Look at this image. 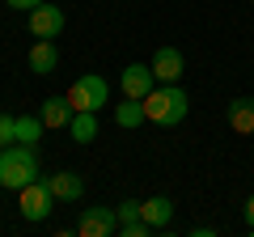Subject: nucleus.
I'll return each mask as SVG.
<instances>
[{
	"label": "nucleus",
	"mask_w": 254,
	"mask_h": 237,
	"mask_svg": "<svg viewBox=\"0 0 254 237\" xmlns=\"http://www.w3.org/2000/svg\"><path fill=\"white\" fill-rule=\"evenodd\" d=\"M55 68H60V51H55V43H51V38H38V43L30 47V72L51 76Z\"/></svg>",
	"instance_id": "obj_11"
},
{
	"label": "nucleus",
	"mask_w": 254,
	"mask_h": 237,
	"mask_svg": "<svg viewBox=\"0 0 254 237\" xmlns=\"http://www.w3.org/2000/svg\"><path fill=\"white\" fill-rule=\"evenodd\" d=\"M98 110H76L72 115V123H68V136L76 140V144H93L98 140Z\"/></svg>",
	"instance_id": "obj_14"
},
{
	"label": "nucleus",
	"mask_w": 254,
	"mask_h": 237,
	"mask_svg": "<svg viewBox=\"0 0 254 237\" xmlns=\"http://www.w3.org/2000/svg\"><path fill=\"white\" fill-rule=\"evenodd\" d=\"M242 212H246V229H250V233H254V195H250V199H246V208H242Z\"/></svg>",
	"instance_id": "obj_19"
},
{
	"label": "nucleus",
	"mask_w": 254,
	"mask_h": 237,
	"mask_svg": "<svg viewBox=\"0 0 254 237\" xmlns=\"http://www.w3.org/2000/svg\"><path fill=\"white\" fill-rule=\"evenodd\" d=\"M144 220L153 225V233L170 229V220H174V199H170V195H153V199H144Z\"/></svg>",
	"instance_id": "obj_13"
},
{
	"label": "nucleus",
	"mask_w": 254,
	"mask_h": 237,
	"mask_svg": "<svg viewBox=\"0 0 254 237\" xmlns=\"http://www.w3.org/2000/svg\"><path fill=\"white\" fill-rule=\"evenodd\" d=\"M115 212H119V225H127V220H140V216H144V203H140V199H123Z\"/></svg>",
	"instance_id": "obj_18"
},
{
	"label": "nucleus",
	"mask_w": 254,
	"mask_h": 237,
	"mask_svg": "<svg viewBox=\"0 0 254 237\" xmlns=\"http://www.w3.org/2000/svg\"><path fill=\"white\" fill-rule=\"evenodd\" d=\"M47 186H51V195L60 203H76L85 195V178L76 170H55V174H47Z\"/></svg>",
	"instance_id": "obj_9"
},
{
	"label": "nucleus",
	"mask_w": 254,
	"mask_h": 237,
	"mask_svg": "<svg viewBox=\"0 0 254 237\" xmlns=\"http://www.w3.org/2000/svg\"><path fill=\"white\" fill-rule=\"evenodd\" d=\"M64 9L60 4H38V9H30V30H34V38H60V30H64Z\"/></svg>",
	"instance_id": "obj_8"
},
{
	"label": "nucleus",
	"mask_w": 254,
	"mask_h": 237,
	"mask_svg": "<svg viewBox=\"0 0 254 237\" xmlns=\"http://www.w3.org/2000/svg\"><path fill=\"white\" fill-rule=\"evenodd\" d=\"M119 89H123V98H140V102H144L148 93L157 89L153 64H127L123 72H119Z\"/></svg>",
	"instance_id": "obj_6"
},
{
	"label": "nucleus",
	"mask_w": 254,
	"mask_h": 237,
	"mask_svg": "<svg viewBox=\"0 0 254 237\" xmlns=\"http://www.w3.org/2000/svg\"><path fill=\"white\" fill-rule=\"evenodd\" d=\"M153 72H157V85H178L182 72H187L182 51H178V47H157V51H153Z\"/></svg>",
	"instance_id": "obj_7"
},
{
	"label": "nucleus",
	"mask_w": 254,
	"mask_h": 237,
	"mask_svg": "<svg viewBox=\"0 0 254 237\" xmlns=\"http://www.w3.org/2000/svg\"><path fill=\"white\" fill-rule=\"evenodd\" d=\"M106 98H110V85H106V76H98V72L76 76L72 89H68L72 110H102V106H106Z\"/></svg>",
	"instance_id": "obj_3"
},
{
	"label": "nucleus",
	"mask_w": 254,
	"mask_h": 237,
	"mask_svg": "<svg viewBox=\"0 0 254 237\" xmlns=\"http://www.w3.org/2000/svg\"><path fill=\"white\" fill-rule=\"evenodd\" d=\"M187 110H190V98L182 93V85H157L144 98V115L157 127H178L182 118H187Z\"/></svg>",
	"instance_id": "obj_2"
},
{
	"label": "nucleus",
	"mask_w": 254,
	"mask_h": 237,
	"mask_svg": "<svg viewBox=\"0 0 254 237\" xmlns=\"http://www.w3.org/2000/svg\"><path fill=\"white\" fill-rule=\"evenodd\" d=\"M55 203H60V199L51 195L47 178H34L30 186H21V191H17V208H21V216H26V220H34V225L51 216V212H55Z\"/></svg>",
	"instance_id": "obj_4"
},
{
	"label": "nucleus",
	"mask_w": 254,
	"mask_h": 237,
	"mask_svg": "<svg viewBox=\"0 0 254 237\" xmlns=\"http://www.w3.org/2000/svg\"><path fill=\"white\" fill-rule=\"evenodd\" d=\"M34 178H43V170H38V148H30V144L0 148V186L4 191H21Z\"/></svg>",
	"instance_id": "obj_1"
},
{
	"label": "nucleus",
	"mask_w": 254,
	"mask_h": 237,
	"mask_svg": "<svg viewBox=\"0 0 254 237\" xmlns=\"http://www.w3.org/2000/svg\"><path fill=\"white\" fill-rule=\"evenodd\" d=\"M110 233H119L115 208H85L76 216V237H110Z\"/></svg>",
	"instance_id": "obj_5"
},
{
	"label": "nucleus",
	"mask_w": 254,
	"mask_h": 237,
	"mask_svg": "<svg viewBox=\"0 0 254 237\" xmlns=\"http://www.w3.org/2000/svg\"><path fill=\"white\" fill-rule=\"evenodd\" d=\"M17 144V115H0V148Z\"/></svg>",
	"instance_id": "obj_17"
},
{
	"label": "nucleus",
	"mask_w": 254,
	"mask_h": 237,
	"mask_svg": "<svg viewBox=\"0 0 254 237\" xmlns=\"http://www.w3.org/2000/svg\"><path fill=\"white\" fill-rule=\"evenodd\" d=\"M43 131H47V123L38 115H17V144L38 148V144H43Z\"/></svg>",
	"instance_id": "obj_15"
},
{
	"label": "nucleus",
	"mask_w": 254,
	"mask_h": 237,
	"mask_svg": "<svg viewBox=\"0 0 254 237\" xmlns=\"http://www.w3.org/2000/svg\"><path fill=\"white\" fill-rule=\"evenodd\" d=\"M250 4H254V0H250Z\"/></svg>",
	"instance_id": "obj_21"
},
{
	"label": "nucleus",
	"mask_w": 254,
	"mask_h": 237,
	"mask_svg": "<svg viewBox=\"0 0 254 237\" xmlns=\"http://www.w3.org/2000/svg\"><path fill=\"white\" fill-rule=\"evenodd\" d=\"M229 127L237 136H254V98H233L229 102Z\"/></svg>",
	"instance_id": "obj_12"
},
{
	"label": "nucleus",
	"mask_w": 254,
	"mask_h": 237,
	"mask_svg": "<svg viewBox=\"0 0 254 237\" xmlns=\"http://www.w3.org/2000/svg\"><path fill=\"white\" fill-rule=\"evenodd\" d=\"M144 118L148 115H144V102H140V98H123L115 106V123H119V127H140Z\"/></svg>",
	"instance_id": "obj_16"
},
{
	"label": "nucleus",
	"mask_w": 254,
	"mask_h": 237,
	"mask_svg": "<svg viewBox=\"0 0 254 237\" xmlns=\"http://www.w3.org/2000/svg\"><path fill=\"white\" fill-rule=\"evenodd\" d=\"M38 4H43V0H9V9H26V13L38 9Z\"/></svg>",
	"instance_id": "obj_20"
},
{
	"label": "nucleus",
	"mask_w": 254,
	"mask_h": 237,
	"mask_svg": "<svg viewBox=\"0 0 254 237\" xmlns=\"http://www.w3.org/2000/svg\"><path fill=\"white\" fill-rule=\"evenodd\" d=\"M72 115H76V110H72V102H68V93H64V98H47V102H43V110H38V118L47 123V131H60V127L68 131Z\"/></svg>",
	"instance_id": "obj_10"
}]
</instances>
